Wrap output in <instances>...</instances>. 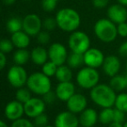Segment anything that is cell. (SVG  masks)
Returning <instances> with one entry per match:
<instances>
[{"label":"cell","mask_w":127,"mask_h":127,"mask_svg":"<svg viewBox=\"0 0 127 127\" xmlns=\"http://www.w3.org/2000/svg\"><path fill=\"white\" fill-rule=\"evenodd\" d=\"M55 20L59 29L68 33L77 30L81 24V17L79 12L69 7L59 10L55 15Z\"/></svg>","instance_id":"cell-1"},{"label":"cell","mask_w":127,"mask_h":127,"mask_svg":"<svg viewBox=\"0 0 127 127\" xmlns=\"http://www.w3.org/2000/svg\"><path fill=\"white\" fill-rule=\"evenodd\" d=\"M117 94L116 92L107 84H98L90 90L92 101L101 108L114 106Z\"/></svg>","instance_id":"cell-2"},{"label":"cell","mask_w":127,"mask_h":127,"mask_svg":"<svg viewBox=\"0 0 127 127\" xmlns=\"http://www.w3.org/2000/svg\"><path fill=\"white\" fill-rule=\"evenodd\" d=\"M95 36L104 43H110L118 37L117 24L109 18H100L97 20L94 26Z\"/></svg>","instance_id":"cell-3"},{"label":"cell","mask_w":127,"mask_h":127,"mask_svg":"<svg viewBox=\"0 0 127 127\" xmlns=\"http://www.w3.org/2000/svg\"><path fill=\"white\" fill-rule=\"evenodd\" d=\"M26 86L32 94L38 96H43L51 91L52 83L50 77L47 76L42 72H35L29 75Z\"/></svg>","instance_id":"cell-4"},{"label":"cell","mask_w":127,"mask_h":127,"mask_svg":"<svg viewBox=\"0 0 127 127\" xmlns=\"http://www.w3.org/2000/svg\"><path fill=\"white\" fill-rule=\"evenodd\" d=\"M99 73L96 68L86 67L80 68L76 74V83L80 87L86 90H91L99 81Z\"/></svg>","instance_id":"cell-5"},{"label":"cell","mask_w":127,"mask_h":127,"mask_svg":"<svg viewBox=\"0 0 127 127\" xmlns=\"http://www.w3.org/2000/svg\"><path fill=\"white\" fill-rule=\"evenodd\" d=\"M67 45L71 52L83 55L91 48L90 37L87 33L77 30L70 34L67 40Z\"/></svg>","instance_id":"cell-6"},{"label":"cell","mask_w":127,"mask_h":127,"mask_svg":"<svg viewBox=\"0 0 127 127\" xmlns=\"http://www.w3.org/2000/svg\"><path fill=\"white\" fill-rule=\"evenodd\" d=\"M29 75L26 69L23 66L17 65L10 67L7 72V80L11 87L20 88L27 84Z\"/></svg>","instance_id":"cell-7"},{"label":"cell","mask_w":127,"mask_h":127,"mask_svg":"<svg viewBox=\"0 0 127 127\" xmlns=\"http://www.w3.org/2000/svg\"><path fill=\"white\" fill-rule=\"evenodd\" d=\"M49 60L55 63L57 66L63 65L67 62L68 56L67 49L61 42H53L48 49Z\"/></svg>","instance_id":"cell-8"},{"label":"cell","mask_w":127,"mask_h":127,"mask_svg":"<svg viewBox=\"0 0 127 127\" xmlns=\"http://www.w3.org/2000/svg\"><path fill=\"white\" fill-rule=\"evenodd\" d=\"M47 104L38 97H32L28 101L24 104V114L30 119H35L36 116L43 113L45 112Z\"/></svg>","instance_id":"cell-9"},{"label":"cell","mask_w":127,"mask_h":127,"mask_svg":"<svg viewBox=\"0 0 127 127\" xmlns=\"http://www.w3.org/2000/svg\"><path fill=\"white\" fill-rule=\"evenodd\" d=\"M42 29V21L36 14H28L23 19V30L30 36H36Z\"/></svg>","instance_id":"cell-10"},{"label":"cell","mask_w":127,"mask_h":127,"mask_svg":"<svg viewBox=\"0 0 127 127\" xmlns=\"http://www.w3.org/2000/svg\"><path fill=\"white\" fill-rule=\"evenodd\" d=\"M84 64L93 68H99L102 67L105 56L103 52L97 48H90L83 54Z\"/></svg>","instance_id":"cell-11"},{"label":"cell","mask_w":127,"mask_h":127,"mask_svg":"<svg viewBox=\"0 0 127 127\" xmlns=\"http://www.w3.org/2000/svg\"><path fill=\"white\" fill-rule=\"evenodd\" d=\"M55 127H78L80 126L79 117L70 111H63L56 115L55 119Z\"/></svg>","instance_id":"cell-12"},{"label":"cell","mask_w":127,"mask_h":127,"mask_svg":"<svg viewBox=\"0 0 127 127\" xmlns=\"http://www.w3.org/2000/svg\"><path fill=\"white\" fill-rule=\"evenodd\" d=\"M107 18L116 24L127 21V8L120 3H114L107 8Z\"/></svg>","instance_id":"cell-13"},{"label":"cell","mask_w":127,"mask_h":127,"mask_svg":"<svg viewBox=\"0 0 127 127\" xmlns=\"http://www.w3.org/2000/svg\"><path fill=\"white\" fill-rule=\"evenodd\" d=\"M4 116L8 120L15 121L17 119L23 118L24 114V104L21 103L20 101L11 100L9 103L6 104L4 107Z\"/></svg>","instance_id":"cell-14"},{"label":"cell","mask_w":127,"mask_h":127,"mask_svg":"<svg viewBox=\"0 0 127 127\" xmlns=\"http://www.w3.org/2000/svg\"><path fill=\"white\" fill-rule=\"evenodd\" d=\"M121 68V62L117 55H109L105 56L102 65V69L107 76L113 77L119 74Z\"/></svg>","instance_id":"cell-15"},{"label":"cell","mask_w":127,"mask_h":127,"mask_svg":"<svg viewBox=\"0 0 127 127\" xmlns=\"http://www.w3.org/2000/svg\"><path fill=\"white\" fill-rule=\"evenodd\" d=\"M66 105L68 111L75 114H80L87 107V99L83 94L75 93L66 102Z\"/></svg>","instance_id":"cell-16"},{"label":"cell","mask_w":127,"mask_h":127,"mask_svg":"<svg viewBox=\"0 0 127 127\" xmlns=\"http://www.w3.org/2000/svg\"><path fill=\"white\" fill-rule=\"evenodd\" d=\"M55 93L57 99L63 102H67L75 94V86L72 81L59 82L55 87Z\"/></svg>","instance_id":"cell-17"},{"label":"cell","mask_w":127,"mask_h":127,"mask_svg":"<svg viewBox=\"0 0 127 127\" xmlns=\"http://www.w3.org/2000/svg\"><path fill=\"white\" fill-rule=\"evenodd\" d=\"M80 125L82 127H94L99 121V114L94 108H86L79 115Z\"/></svg>","instance_id":"cell-18"},{"label":"cell","mask_w":127,"mask_h":127,"mask_svg":"<svg viewBox=\"0 0 127 127\" xmlns=\"http://www.w3.org/2000/svg\"><path fill=\"white\" fill-rule=\"evenodd\" d=\"M30 60L34 64L37 66H42L45 62L49 61V53L42 46L35 47L30 52Z\"/></svg>","instance_id":"cell-19"},{"label":"cell","mask_w":127,"mask_h":127,"mask_svg":"<svg viewBox=\"0 0 127 127\" xmlns=\"http://www.w3.org/2000/svg\"><path fill=\"white\" fill-rule=\"evenodd\" d=\"M10 40L17 49H27L30 44V35L24 30H20L11 34Z\"/></svg>","instance_id":"cell-20"},{"label":"cell","mask_w":127,"mask_h":127,"mask_svg":"<svg viewBox=\"0 0 127 127\" xmlns=\"http://www.w3.org/2000/svg\"><path fill=\"white\" fill-rule=\"evenodd\" d=\"M55 77L59 82L71 81L73 78L72 68L67 65H65V64L58 66Z\"/></svg>","instance_id":"cell-21"},{"label":"cell","mask_w":127,"mask_h":127,"mask_svg":"<svg viewBox=\"0 0 127 127\" xmlns=\"http://www.w3.org/2000/svg\"><path fill=\"white\" fill-rule=\"evenodd\" d=\"M109 85L115 92H123L126 88H127V79L126 75H117L111 77Z\"/></svg>","instance_id":"cell-22"},{"label":"cell","mask_w":127,"mask_h":127,"mask_svg":"<svg viewBox=\"0 0 127 127\" xmlns=\"http://www.w3.org/2000/svg\"><path fill=\"white\" fill-rule=\"evenodd\" d=\"M30 59V52H29L26 49H17L13 54V61L17 65H25Z\"/></svg>","instance_id":"cell-23"},{"label":"cell","mask_w":127,"mask_h":127,"mask_svg":"<svg viewBox=\"0 0 127 127\" xmlns=\"http://www.w3.org/2000/svg\"><path fill=\"white\" fill-rule=\"evenodd\" d=\"M67 65L70 67L72 69H75L78 67H81L84 64V57L82 54L74 53L72 52L69 54L67 59Z\"/></svg>","instance_id":"cell-24"},{"label":"cell","mask_w":127,"mask_h":127,"mask_svg":"<svg viewBox=\"0 0 127 127\" xmlns=\"http://www.w3.org/2000/svg\"><path fill=\"white\" fill-rule=\"evenodd\" d=\"M114 109L112 107L103 108L99 113V122L103 126H108L113 122Z\"/></svg>","instance_id":"cell-25"},{"label":"cell","mask_w":127,"mask_h":127,"mask_svg":"<svg viewBox=\"0 0 127 127\" xmlns=\"http://www.w3.org/2000/svg\"><path fill=\"white\" fill-rule=\"evenodd\" d=\"M6 29L11 34L23 30V20L18 17H10L6 22Z\"/></svg>","instance_id":"cell-26"},{"label":"cell","mask_w":127,"mask_h":127,"mask_svg":"<svg viewBox=\"0 0 127 127\" xmlns=\"http://www.w3.org/2000/svg\"><path fill=\"white\" fill-rule=\"evenodd\" d=\"M31 98H32V92L28 87H23L17 89V92H16V99L17 100L24 104L30 99H31Z\"/></svg>","instance_id":"cell-27"},{"label":"cell","mask_w":127,"mask_h":127,"mask_svg":"<svg viewBox=\"0 0 127 127\" xmlns=\"http://www.w3.org/2000/svg\"><path fill=\"white\" fill-rule=\"evenodd\" d=\"M114 107L127 113V93H120L118 94Z\"/></svg>","instance_id":"cell-28"},{"label":"cell","mask_w":127,"mask_h":127,"mask_svg":"<svg viewBox=\"0 0 127 127\" xmlns=\"http://www.w3.org/2000/svg\"><path fill=\"white\" fill-rule=\"evenodd\" d=\"M57 67H58V66L56 64L49 60L47 62H45L42 66V72L44 74H46L47 76L53 77L55 75V73L57 71Z\"/></svg>","instance_id":"cell-29"},{"label":"cell","mask_w":127,"mask_h":127,"mask_svg":"<svg viewBox=\"0 0 127 127\" xmlns=\"http://www.w3.org/2000/svg\"><path fill=\"white\" fill-rule=\"evenodd\" d=\"M14 49V45L10 39H1L0 40V51L4 54L10 53Z\"/></svg>","instance_id":"cell-30"},{"label":"cell","mask_w":127,"mask_h":127,"mask_svg":"<svg viewBox=\"0 0 127 127\" xmlns=\"http://www.w3.org/2000/svg\"><path fill=\"white\" fill-rule=\"evenodd\" d=\"M59 0H42V8L46 12H52L55 10Z\"/></svg>","instance_id":"cell-31"},{"label":"cell","mask_w":127,"mask_h":127,"mask_svg":"<svg viewBox=\"0 0 127 127\" xmlns=\"http://www.w3.org/2000/svg\"><path fill=\"white\" fill-rule=\"evenodd\" d=\"M10 127H35L33 122L25 118H20L15 121H12Z\"/></svg>","instance_id":"cell-32"},{"label":"cell","mask_w":127,"mask_h":127,"mask_svg":"<svg viewBox=\"0 0 127 127\" xmlns=\"http://www.w3.org/2000/svg\"><path fill=\"white\" fill-rule=\"evenodd\" d=\"M57 26V23L55 20V17H47L42 21V28L47 31H52L55 30Z\"/></svg>","instance_id":"cell-33"},{"label":"cell","mask_w":127,"mask_h":127,"mask_svg":"<svg viewBox=\"0 0 127 127\" xmlns=\"http://www.w3.org/2000/svg\"><path fill=\"white\" fill-rule=\"evenodd\" d=\"M34 119V125L35 127H44L49 125V117L46 113H42L40 115L36 116Z\"/></svg>","instance_id":"cell-34"},{"label":"cell","mask_w":127,"mask_h":127,"mask_svg":"<svg viewBox=\"0 0 127 127\" xmlns=\"http://www.w3.org/2000/svg\"><path fill=\"white\" fill-rule=\"evenodd\" d=\"M36 40L40 45H46L50 42V35L47 30H41L36 35Z\"/></svg>","instance_id":"cell-35"},{"label":"cell","mask_w":127,"mask_h":127,"mask_svg":"<svg viewBox=\"0 0 127 127\" xmlns=\"http://www.w3.org/2000/svg\"><path fill=\"white\" fill-rule=\"evenodd\" d=\"M126 112H122V111L119 110L117 108H114V114H113V121L114 122L121 123L124 124L126 122Z\"/></svg>","instance_id":"cell-36"},{"label":"cell","mask_w":127,"mask_h":127,"mask_svg":"<svg viewBox=\"0 0 127 127\" xmlns=\"http://www.w3.org/2000/svg\"><path fill=\"white\" fill-rule=\"evenodd\" d=\"M42 99H43V100L45 101V103L47 104V105H52V104H54L55 102L57 97L55 92L49 91V93H47V94L42 96Z\"/></svg>","instance_id":"cell-37"},{"label":"cell","mask_w":127,"mask_h":127,"mask_svg":"<svg viewBox=\"0 0 127 127\" xmlns=\"http://www.w3.org/2000/svg\"><path fill=\"white\" fill-rule=\"evenodd\" d=\"M117 30H118V35L120 37L126 38L127 37V23H121V24H117Z\"/></svg>","instance_id":"cell-38"},{"label":"cell","mask_w":127,"mask_h":127,"mask_svg":"<svg viewBox=\"0 0 127 127\" xmlns=\"http://www.w3.org/2000/svg\"><path fill=\"white\" fill-rule=\"evenodd\" d=\"M110 0H92V3L94 8L98 10H102L107 7Z\"/></svg>","instance_id":"cell-39"},{"label":"cell","mask_w":127,"mask_h":127,"mask_svg":"<svg viewBox=\"0 0 127 127\" xmlns=\"http://www.w3.org/2000/svg\"><path fill=\"white\" fill-rule=\"evenodd\" d=\"M119 55L120 56L124 57V58H127V41H125L124 42L120 44L118 49Z\"/></svg>","instance_id":"cell-40"},{"label":"cell","mask_w":127,"mask_h":127,"mask_svg":"<svg viewBox=\"0 0 127 127\" xmlns=\"http://www.w3.org/2000/svg\"><path fill=\"white\" fill-rule=\"evenodd\" d=\"M7 64V58L5 56V54L0 51V71H2L5 67Z\"/></svg>","instance_id":"cell-41"},{"label":"cell","mask_w":127,"mask_h":127,"mask_svg":"<svg viewBox=\"0 0 127 127\" xmlns=\"http://www.w3.org/2000/svg\"><path fill=\"white\" fill-rule=\"evenodd\" d=\"M108 127H124V124H121V123L118 122H112L110 125H108Z\"/></svg>","instance_id":"cell-42"},{"label":"cell","mask_w":127,"mask_h":127,"mask_svg":"<svg viewBox=\"0 0 127 127\" xmlns=\"http://www.w3.org/2000/svg\"><path fill=\"white\" fill-rule=\"evenodd\" d=\"M5 5H12L17 2V0H2Z\"/></svg>","instance_id":"cell-43"},{"label":"cell","mask_w":127,"mask_h":127,"mask_svg":"<svg viewBox=\"0 0 127 127\" xmlns=\"http://www.w3.org/2000/svg\"><path fill=\"white\" fill-rule=\"evenodd\" d=\"M116 1H117L118 3H120V4L127 7V0H116Z\"/></svg>","instance_id":"cell-44"},{"label":"cell","mask_w":127,"mask_h":127,"mask_svg":"<svg viewBox=\"0 0 127 127\" xmlns=\"http://www.w3.org/2000/svg\"><path fill=\"white\" fill-rule=\"evenodd\" d=\"M0 127H9V126L3 120L0 119Z\"/></svg>","instance_id":"cell-45"},{"label":"cell","mask_w":127,"mask_h":127,"mask_svg":"<svg viewBox=\"0 0 127 127\" xmlns=\"http://www.w3.org/2000/svg\"><path fill=\"white\" fill-rule=\"evenodd\" d=\"M44 127H55V126H51V125H47V126H45Z\"/></svg>","instance_id":"cell-46"},{"label":"cell","mask_w":127,"mask_h":127,"mask_svg":"<svg viewBox=\"0 0 127 127\" xmlns=\"http://www.w3.org/2000/svg\"><path fill=\"white\" fill-rule=\"evenodd\" d=\"M124 127H127V121H126V122L124 123Z\"/></svg>","instance_id":"cell-47"},{"label":"cell","mask_w":127,"mask_h":127,"mask_svg":"<svg viewBox=\"0 0 127 127\" xmlns=\"http://www.w3.org/2000/svg\"><path fill=\"white\" fill-rule=\"evenodd\" d=\"M126 74H127V62H126Z\"/></svg>","instance_id":"cell-48"},{"label":"cell","mask_w":127,"mask_h":127,"mask_svg":"<svg viewBox=\"0 0 127 127\" xmlns=\"http://www.w3.org/2000/svg\"><path fill=\"white\" fill-rule=\"evenodd\" d=\"M25 1H32V0H25Z\"/></svg>","instance_id":"cell-49"},{"label":"cell","mask_w":127,"mask_h":127,"mask_svg":"<svg viewBox=\"0 0 127 127\" xmlns=\"http://www.w3.org/2000/svg\"><path fill=\"white\" fill-rule=\"evenodd\" d=\"M126 79H127V74H126Z\"/></svg>","instance_id":"cell-50"}]
</instances>
